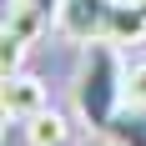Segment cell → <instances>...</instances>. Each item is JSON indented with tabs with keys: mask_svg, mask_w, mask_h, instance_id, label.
<instances>
[{
	"mask_svg": "<svg viewBox=\"0 0 146 146\" xmlns=\"http://www.w3.org/2000/svg\"><path fill=\"white\" fill-rule=\"evenodd\" d=\"M71 101L81 126L96 136H106V126L121 116L126 106V66H121V45L116 40H91L81 45V66L71 81Z\"/></svg>",
	"mask_w": 146,
	"mask_h": 146,
	"instance_id": "obj_1",
	"label": "cell"
},
{
	"mask_svg": "<svg viewBox=\"0 0 146 146\" xmlns=\"http://www.w3.org/2000/svg\"><path fill=\"white\" fill-rule=\"evenodd\" d=\"M121 0H60V15H56V30L76 45H91V40H111V15H116Z\"/></svg>",
	"mask_w": 146,
	"mask_h": 146,
	"instance_id": "obj_2",
	"label": "cell"
},
{
	"mask_svg": "<svg viewBox=\"0 0 146 146\" xmlns=\"http://www.w3.org/2000/svg\"><path fill=\"white\" fill-rule=\"evenodd\" d=\"M0 111H5V121H15V126H25V121H35L40 111H50V96H45V81L40 76H25L15 71L0 81Z\"/></svg>",
	"mask_w": 146,
	"mask_h": 146,
	"instance_id": "obj_3",
	"label": "cell"
},
{
	"mask_svg": "<svg viewBox=\"0 0 146 146\" xmlns=\"http://www.w3.org/2000/svg\"><path fill=\"white\" fill-rule=\"evenodd\" d=\"M50 25H56V20H50L45 10H35V5H25V0H5V25H0V35H5V40L35 45Z\"/></svg>",
	"mask_w": 146,
	"mask_h": 146,
	"instance_id": "obj_4",
	"label": "cell"
},
{
	"mask_svg": "<svg viewBox=\"0 0 146 146\" xmlns=\"http://www.w3.org/2000/svg\"><path fill=\"white\" fill-rule=\"evenodd\" d=\"M111 40L116 45H141L146 40V5L141 0H121L111 15Z\"/></svg>",
	"mask_w": 146,
	"mask_h": 146,
	"instance_id": "obj_5",
	"label": "cell"
},
{
	"mask_svg": "<svg viewBox=\"0 0 146 146\" xmlns=\"http://www.w3.org/2000/svg\"><path fill=\"white\" fill-rule=\"evenodd\" d=\"M25 146H71V121L60 111H40L35 121H25Z\"/></svg>",
	"mask_w": 146,
	"mask_h": 146,
	"instance_id": "obj_6",
	"label": "cell"
},
{
	"mask_svg": "<svg viewBox=\"0 0 146 146\" xmlns=\"http://www.w3.org/2000/svg\"><path fill=\"white\" fill-rule=\"evenodd\" d=\"M106 136L121 146H146V111H136V106H121V116L106 126Z\"/></svg>",
	"mask_w": 146,
	"mask_h": 146,
	"instance_id": "obj_7",
	"label": "cell"
},
{
	"mask_svg": "<svg viewBox=\"0 0 146 146\" xmlns=\"http://www.w3.org/2000/svg\"><path fill=\"white\" fill-rule=\"evenodd\" d=\"M126 106L146 111V60H131L126 66Z\"/></svg>",
	"mask_w": 146,
	"mask_h": 146,
	"instance_id": "obj_8",
	"label": "cell"
},
{
	"mask_svg": "<svg viewBox=\"0 0 146 146\" xmlns=\"http://www.w3.org/2000/svg\"><path fill=\"white\" fill-rule=\"evenodd\" d=\"M25 50H30V45H20V40H5V35H0V81L20 71V60H25Z\"/></svg>",
	"mask_w": 146,
	"mask_h": 146,
	"instance_id": "obj_9",
	"label": "cell"
},
{
	"mask_svg": "<svg viewBox=\"0 0 146 146\" xmlns=\"http://www.w3.org/2000/svg\"><path fill=\"white\" fill-rule=\"evenodd\" d=\"M25 5H35V10H45V15H50V20H56V15H60V0H25Z\"/></svg>",
	"mask_w": 146,
	"mask_h": 146,
	"instance_id": "obj_10",
	"label": "cell"
},
{
	"mask_svg": "<svg viewBox=\"0 0 146 146\" xmlns=\"http://www.w3.org/2000/svg\"><path fill=\"white\" fill-rule=\"evenodd\" d=\"M101 146H121V141H111V136H101Z\"/></svg>",
	"mask_w": 146,
	"mask_h": 146,
	"instance_id": "obj_11",
	"label": "cell"
},
{
	"mask_svg": "<svg viewBox=\"0 0 146 146\" xmlns=\"http://www.w3.org/2000/svg\"><path fill=\"white\" fill-rule=\"evenodd\" d=\"M141 5H146V0H141Z\"/></svg>",
	"mask_w": 146,
	"mask_h": 146,
	"instance_id": "obj_12",
	"label": "cell"
}]
</instances>
